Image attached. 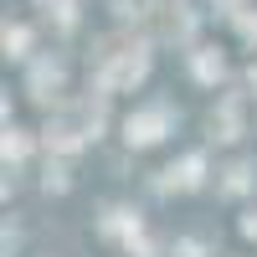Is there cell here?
I'll return each mask as SVG.
<instances>
[{
    "label": "cell",
    "mask_w": 257,
    "mask_h": 257,
    "mask_svg": "<svg viewBox=\"0 0 257 257\" xmlns=\"http://www.w3.org/2000/svg\"><path fill=\"white\" fill-rule=\"evenodd\" d=\"M242 237H257V211H242Z\"/></svg>",
    "instance_id": "1"
}]
</instances>
